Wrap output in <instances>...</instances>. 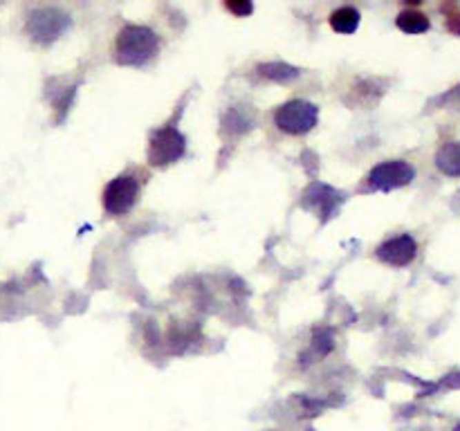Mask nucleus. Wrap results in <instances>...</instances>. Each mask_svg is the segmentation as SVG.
Returning <instances> with one entry per match:
<instances>
[{"label": "nucleus", "mask_w": 460, "mask_h": 431, "mask_svg": "<svg viewBox=\"0 0 460 431\" xmlns=\"http://www.w3.org/2000/svg\"><path fill=\"white\" fill-rule=\"evenodd\" d=\"M317 119H319V108L310 102H303V99L287 102L276 111V126L290 135L308 133L317 126Z\"/></svg>", "instance_id": "f03ea898"}, {"label": "nucleus", "mask_w": 460, "mask_h": 431, "mask_svg": "<svg viewBox=\"0 0 460 431\" xmlns=\"http://www.w3.org/2000/svg\"><path fill=\"white\" fill-rule=\"evenodd\" d=\"M395 23H398L400 30L407 34H422L429 30V18L422 12H418V9H407V12H402Z\"/></svg>", "instance_id": "9d476101"}, {"label": "nucleus", "mask_w": 460, "mask_h": 431, "mask_svg": "<svg viewBox=\"0 0 460 431\" xmlns=\"http://www.w3.org/2000/svg\"><path fill=\"white\" fill-rule=\"evenodd\" d=\"M184 146H186V142L182 135H180L175 128H171V126H166V128H162L153 135V140H151V149H148L151 164H155V166L171 164V162L182 157Z\"/></svg>", "instance_id": "423d86ee"}, {"label": "nucleus", "mask_w": 460, "mask_h": 431, "mask_svg": "<svg viewBox=\"0 0 460 431\" xmlns=\"http://www.w3.org/2000/svg\"><path fill=\"white\" fill-rule=\"evenodd\" d=\"M413 175H416V171L409 164V162L404 160H393V162H382V164H377L371 175H368V184L377 191H391V189H400V186H407Z\"/></svg>", "instance_id": "39448f33"}, {"label": "nucleus", "mask_w": 460, "mask_h": 431, "mask_svg": "<svg viewBox=\"0 0 460 431\" xmlns=\"http://www.w3.org/2000/svg\"><path fill=\"white\" fill-rule=\"evenodd\" d=\"M160 39L157 34L144 25H126L117 36L115 59L122 66H144L157 54Z\"/></svg>", "instance_id": "f257e3e1"}, {"label": "nucleus", "mask_w": 460, "mask_h": 431, "mask_svg": "<svg viewBox=\"0 0 460 431\" xmlns=\"http://www.w3.org/2000/svg\"><path fill=\"white\" fill-rule=\"evenodd\" d=\"M70 18L68 14H63L61 9L54 7H45V9H36V12L30 16V23H27V30H30L34 41L41 43H50L57 36H61L68 30Z\"/></svg>", "instance_id": "20e7f679"}, {"label": "nucleus", "mask_w": 460, "mask_h": 431, "mask_svg": "<svg viewBox=\"0 0 460 431\" xmlns=\"http://www.w3.org/2000/svg\"><path fill=\"white\" fill-rule=\"evenodd\" d=\"M418 254V245L416 240H413L409 233H402V236H395L391 240L382 242L380 247H377V258L384 260V263H389L393 267H404L409 265L413 258Z\"/></svg>", "instance_id": "0eeeda50"}, {"label": "nucleus", "mask_w": 460, "mask_h": 431, "mask_svg": "<svg viewBox=\"0 0 460 431\" xmlns=\"http://www.w3.org/2000/svg\"><path fill=\"white\" fill-rule=\"evenodd\" d=\"M140 195V182L133 175H119L115 178L104 191V207L108 213L122 216L133 209Z\"/></svg>", "instance_id": "7ed1b4c3"}, {"label": "nucleus", "mask_w": 460, "mask_h": 431, "mask_svg": "<svg viewBox=\"0 0 460 431\" xmlns=\"http://www.w3.org/2000/svg\"><path fill=\"white\" fill-rule=\"evenodd\" d=\"M436 166L449 178H460V142H449L436 153Z\"/></svg>", "instance_id": "6e6552de"}, {"label": "nucleus", "mask_w": 460, "mask_h": 431, "mask_svg": "<svg viewBox=\"0 0 460 431\" xmlns=\"http://www.w3.org/2000/svg\"><path fill=\"white\" fill-rule=\"evenodd\" d=\"M454 431H460V422H458V425L454 427Z\"/></svg>", "instance_id": "4468645a"}, {"label": "nucleus", "mask_w": 460, "mask_h": 431, "mask_svg": "<svg viewBox=\"0 0 460 431\" xmlns=\"http://www.w3.org/2000/svg\"><path fill=\"white\" fill-rule=\"evenodd\" d=\"M260 70H263V75L267 79H276V81H287L299 75V70L285 66V63H269V66H263Z\"/></svg>", "instance_id": "9b49d317"}, {"label": "nucleus", "mask_w": 460, "mask_h": 431, "mask_svg": "<svg viewBox=\"0 0 460 431\" xmlns=\"http://www.w3.org/2000/svg\"><path fill=\"white\" fill-rule=\"evenodd\" d=\"M447 30L460 36V14H452L447 18Z\"/></svg>", "instance_id": "ddd939ff"}, {"label": "nucleus", "mask_w": 460, "mask_h": 431, "mask_svg": "<svg viewBox=\"0 0 460 431\" xmlns=\"http://www.w3.org/2000/svg\"><path fill=\"white\" fill-rule=\"evenodd\" d=\"M227 9L229 12H236V14H249L251 12V3H227Z\"/></svg>", "instance_id": "f8f14e48"}, {"label": "nucleus", "mask_w": 460, "mask_h": 431, "mask_svg": "<svg viewBox=\"0 0 460 431\" xmlns=\"http://www.w3.org/2000/svg\"><path fill=\"white\" fill-rule=\"evenodd\" d=\"M330 25L335 32L353 34L359 27V12L353 7H339L330 14Z\"/></svg>", "instance_id": "1a4fd4ad"}]
</instances>
